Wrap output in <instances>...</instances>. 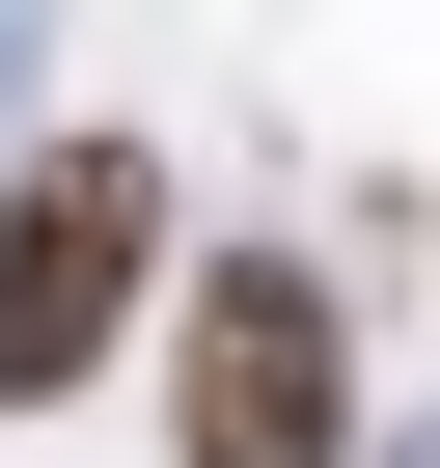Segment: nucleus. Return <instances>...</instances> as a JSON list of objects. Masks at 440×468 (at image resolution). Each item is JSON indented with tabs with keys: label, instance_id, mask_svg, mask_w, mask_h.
I'll use <instances>...</instances> for the list:
<instances>
[{
	"label": "nucleus",
	"instance_id": "3",
	"mask_svg": "<svg viewBox=\"0 0 440 468\" xmlns=\"http://www.w3.org/2000/svg\"><path fill=\"white\" fill-rule=\"evenodd\" d=\"M358 468H440V441H358Z\"/></svg>",
	"mask_w": 440,
	"mask_h": 468
},
{
	"label": "nucleus",
	"instance_id": "2",
	"mask_svg": "<svg viewBox=\"0 0 440 468\" xmlns=\"http://www.w3.org/2000/svg\"><path fill=\"white\" fill-rule=\"evenodd\" d=\"M165 276H193L165 165H138V138H28V165H0V413L110 386V331H138Z\"/></svg>",
	"mask_w": 440,
	"mask_h": 468
},
{
	"label": "nucleus",
	"instance_id": "1",
	"mask_svg": "<svg viewBox=\"0 0 440 468\" xmlns=\"http://www.w3.org/2000/svg\"><path fill=\"white\" fill-rule=\"evenodd\" d=\"M165 468H358L330 249H193L165 276Z\"/></svg>",
	"mask_w": 440,
	"mask_h": 468
}]
</instances>
